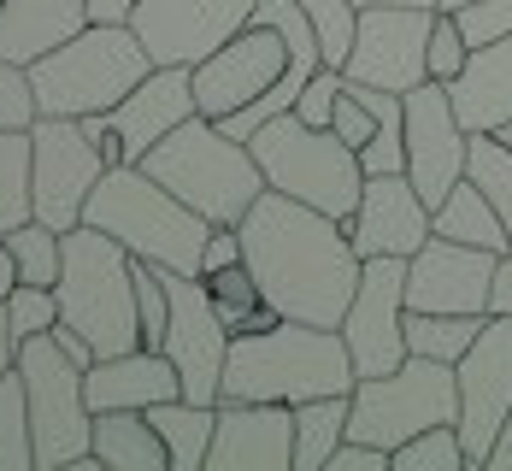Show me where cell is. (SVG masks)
Instances as JSON below:
<instances>
[{
    "mask_svg": "<svg viewBox=\"0 0 512 471\" xmlns=\"http://www.w3.org/2000/svg\"><path fill=\"white\" fill-rule=\"evenodd\" d=\"M236 230H242V260L254 271L259 295L277 313L307 318V324H342L359 289V265H365L342 218L265 189Z\"/></svg>",
    "mask_w": 512,
    "mask_h": 471,
    "instance_id": "obj_1",
    "label": "cell"
},
{
    "mask_svg": "<svg viewBox=\"0 0 512 471\" xmlns=\"http://www.w3.org/2000/svg\"><path fill=\"white\" fill-rule=\"evenodd\" d=\"M336 330H342V342L354 354L359 377L401 366L407 360V260L377 254V260L359 265V289Z\"/></svg>",
    "mask_w": 512,
    "mask_h": 471,
    "instance_id": "obj_14",
    "label": "cell"
},
{
    "mask_svg": "<svg viewBox=\"0 0 512 471\" xmlns=\"http://www.w3.org/2000/svg\"><path fill=\"white\" fill-rule=\"evenodd\" d=\"M289 65H295L289 36L277 24H259L254 18L248 30H236L224 48L206 53L201 65H195V106H201L206 118H230V112L254 106L259 95H271Z\"/></svg>",
    "mask_w": 512,
    "mask_h": 471,
    "instance_id": "obj_15",
    "label": "cell"
},
{
    "mask_svg": "<svg viewBox=\"0 0 512 471\" xmlns=\"http://www.w3.org/2000/svg\"><path fill=\"white\" fill-rule=\"evenodd\" d=\"M148 71H154V53L142 48L130 24H83L71 42H59L30 65V89H36V106L53 118H89L118 106Z\"/></svg>",
    "mask_w": 512,
    "mask_h": 471,
    "instance_id": "obj_6",
    "label": "cell"
},
{
    "mask_svg": "<svg viewBox=\"0 0 512 471\" xmlns=\"http://www.w3.org/2000/svg\"><path fill=\"white\" fill-rule=\"evenodd\" d=\"M36 118H42V106L30 89V65L0 59V130H30Z\"/></svg>",
    "mask_w": 512,
    "mask_h": 471,
    "instance_id": "obj_37",
    "label": "cell"
},
{
    "mask_svg": "<svg viewBox=\"0 0 512 471\" xmlns=\"http://www.w3.org/2000/svg\"><path fill=\"white\" fill-rule=\"evenodd\" d=\"M36 218V177H30V130H0V236Z\"/></svg>",
    "mask_w": 512,
    "mask_h": 471,
    "instance_id": "obj_29",
    "label": "cell"
},
{
    "mask_svg": "<svg viewBox=\"0 0 512 471\" xmlns=\"http://www.w3.org/2000/svg\"><path fill=\"white\" fill-rule=\"evenodd\" d=\"M465 165H471V130L454 112L448 83L430 77V83L407 89V177H412V189L436 207L465 177Z\"/></svg>",
    "mask_w": 512,
    "mask_h": 471,
    "instance_id": "obj_18",
    "label": "cell"
},
{
    "mask_svg": "<svg viewBox=\"0 0 512 471\" xmlns=\"http://www.w3.org/2000/svg\"><path fill=\"white\" fill-rule=\"evenodd\" d=\"M30 177H36V218L53 230H77L95 183L106 177V159L89 136V124L42 112L30 124Z\"/></svg>",
    "mask_w": 512,
    "mask_h": 471,
    "instance_id": "obj_11",
    "label": "cell"
},
{
    "mask_svg": "<svg viewBox=\"0 0 512 471\" xmlns=\"http://www.w3.org/2000/svg\"><path fill=\"white\" fill-rule=\"evenodd\" d=\"M324 471H389V448H371V442H342L336 454H330V466Z\"/></svg>",
    "mask_w": 512,
    "mask_h": 471,
    "instance_id": "obj_42",
    "label": "cell"
},
{
    "mask_svg": "<svg viewBox=\"0 0 512 471\" xmlns=\"http://www.w3.org/2000/svg\"><path fill=\"white\" fill-rule=\"evenodd\" d=\"M465 177L489 195V207L501 212V224H507V236H512V148L501 136H471V165H465Z\"/></svg>",
    "mask_w": 512,
    "mask_h": 471,
    "instance_id": "obj_34",
    "label": "cell"
},
{
    "mask_svg": "<svg viewBox=\"0 0 512 471\" xmlns=\"http://www.w3.org/2000/svg\"><path fill=\"white\" fill-rule=\"evenodd\" d=\"M206 471H295V407H283V401H218Z\"/></svg>",
    "mask_w": 512,
    "mask_h": 471,
    "instance_id": "obj_21",
    "label": "cell"
},
{
    "mask_svg": "<svg viewBox=\"0 0 512 471\" xmlns=\"http://www.w3.org/2000/svg\"><path fill=\"white\" fill-rule=\"evenodd\" d=\"M342 71L336 65H324L318 77H312L307 89H301V101H295V118H307V124H318V130H330V118H336V101H342Z\"/></svg>",
    "mask_w": 512,
    "mask_h": 471,
    "instance_id": "obj_40",
    "label": "cell"
},
{
    "mask_svg": "<svg viewBox=\"0 0 512 471\" xmlns=\"http://www.w3.org/2000/svg\"><path fill=\"white\" fill-rule=\"evenodd\" d=\"M18 377H24V395H30L36 471L89 466V454H95V407H89V389H83V366L42 330V336L18 342Z\"/></svg>",
    "mask_w": 512,
    "mask_h": 471,
    "instance_id": "obj_9",
    "label": "cell"
},
{
    "mask_svg": "<svg viewBox=\"0 0 512 471\" xmlns=\"http://www.w3.org/2000/svg\"><path fill=\"white\" fill-rule=\"evenodd\" d=\"M348 242H354L359 260H377V254H395V260H412L436 230H430V201L412 189L407 171H377L365 177L359 189L354 218H342Z\"/></svg>",
    "mask_w": 512,
    "mask_h": 471,
    "instance_id": "obj_20",
    "label": "cell"
},
{
    "mask_svg": "<svg viewBox=\"0 0 512 471\" xmlns=\"http://www.w3.org/2000/svg\"><path fill=\"white\" fill-rule=\"evenodd\" d=\"M12 283H18V260H12V248H6V236H0V301L12 295Z\"/></svg>",
    "mask_w": 512,
    "mask_h": 471,
    "instance_id": "obj_47",
    "label": "cell"
},
{
    "mask_svg": "<svg viewBox=\"0 0 512 471\" xmlns=\"http://www.w3.org/2000/svg\"><path fill=\"white\" fill-rule=\"evenodd\" d=\"M83 224H95L106 236H118L136 260H154L165 271H189L201 277V254H206V224L189 201H177L154 171L142 165H106V177L95 183Z\"/></svg>",
    "mask_w": 512,
    "mask_h": 471,
    "instance_id": "obj_4",
    "label": "cell"
},
{
    "mask_svg": "<svg viewBox=\"0 0 512 471\" xmlns=\"http://www.w3.org/2000/svg\"><path fill=\"white\" fill-rule=\"evenodd\" d=\"M148 419H154L159 442H165V454H171V471H206L212 430H218V407H201V401L177 395V401L148 407Z\"/></svg>",
    "mask_w": 512,
    "mask_h": 471,
    "instance_id": "obj_27",
    "label": "cell"
},
{
    "mask_svg": "<svg viewBox=\"0 0 512 471\" xmlns=\"http://www.w3.org/2000/svg\"><path fill=\"white\" fill-rule=\"evenodd\" d=\"M454 18H460V30H465V42H471V48L512 36V0H471V6L454 12Z\"/></svg>",
    "mask_w": 512,
    "mask_h": 471,
    "instance_id": "obj_39",
    "label": "cell"
},
{
    "mask_svg": "<svg viewBox=\"0 0 512 471\" xmlns=\"http://www.w3.org/2000/svg\"><path fill=\"white\" fill-rule=\"evenodd\" d=\"M501 254L430 236L407 260V313H489Z\"/></svg>",
    "mask_w": 512,
    "mask_h": 471,
    "instance_id": "obj_19",
    "label": "cell"
},
{
    "mask_svg": "<svg viewBox=\"0 0 512 471\" xmlns=\"http://www.w3.org/2000/svg\"><path fill=\"white\" fill-rule=\"evenodd\" d=\"M142 171H154L159 183L189 201L206 224H242L248 207L265 195V171H259L254 148L242 136H230L218 118H183L165 142L142 154Z\"/></svg>",
    "mask_w": 512,
    "mask_h": 471,
    "instance_id": "obj_3",
    "label": "cell"
},
{
    "mask_svg": "<svg viewBox=\"0 0 512 471\" xmlns=\"http://www.w3.org/2000/svg\"><path fill=\"white\" fill-rule=\"evenodd\" d=\"M465 59H471V42H465L460 18L436 6V30H430V77H436V83H454V77L465 71Z\"/></svg>",
    "mask_w": 512,
    "mask_h": 471,
    "instance_id": "obj_38",
    "label": "cell"
},
{
    "mask_svg": "<svg viewBox=\"0 0 512 471\" xmlns=\"http://www.w3.org/2000/svg\"><path fill=\"white\" fill-rule=\"evenodd\" d=\"M259 0H136L130 30L142 36V48L154 53V65H201L206 53H218L236 30H248Z\"/></svg>",
    "mask_w": 512,
    "mask_h": 471,
    "instance_id": "obj_16",
    "label": "cell"
},
{
    "mask_svg": "<svg viewBox=\"0 0 512 471\" xmlns=\"http://www.w3.org/2000/svg\"><path fill=\"white\" fill-rule=\"evenodd\" d=\"M6 324H12L18 342L53 330V324H59V295H53L48 283H12V295H6Z\"/></svg>",
    "mask_w": 512,
    "mask_h": 471,
    "instance_id": "obj_36",
    "label": "cell"
},
{
    "mask_svg": "<svg viewBox=\"0 0 512 471\" xmlns=\"http://www.w3.org/2000/svg\"><path fill=\"white\" fill-rule=\"evenodd\" d=\"M18 366V336H12V324H6V301H0V377Z\"/></svg>",
    "mask_w": 512,
    "mask_h": 471,
    "instance_id": "obj_46",
    "label": "cell"
},
{
    "mask_svg": "<svg viewBox=\"0 0 512 471\" xmlns=\"http://www.w3.org/2000/svg\"><path fill=\"white\" fill-rule=\"evenodd\" d=\"M165 289H171V324H165V348L159 354H171L189 401L218 407V395H224V360H230V324L212 307L206 277L165 271Z\"/></svg>",
    "mask_w": 512,
    "mask_h": 471,
    "instance_id": "obj_13",
    "label": "cell"
},
{
    "mask_svg": "<svg viewBox=\"0 0 512 471\" xmlns=\"http://www.w3.org/2000/svg\"><path fill=\"white\" fill-rule=\"evenodd\" d=\"M430 230L436 236H454V242H471V248H489V254H512V236L501 224V212L489 207V195L460 177L436 207H430Z\"/></svg>",
    "mask_w": 512,
    "mask_h": 471,
    "instance_id": "obj_26",
    "label": "cell"
},
{
    "mask_svg": "<svg viewBox=\"0 0 512 471\" xmlns=\"http://www.w3.org/2000/svg\"><path fill=\"white\" fill-rule=\"evenodd\" d=\"M483 318L489 313H407V354L460 366V354L477 342Z\"/></svg>",
    "mask_w": 512,
    "mask_h": 471,
    "instance_id": "obj_30",
    "label": "cell"
},
{
    "mask_svg": "<svg viewBox=\"0 0 512 471\" xmlns=\"http://www.w3.org/2000/svg\"><path fill=\"white\" fill-rule=\"evenodd\" d=\"M136 0H89V24H130Z\"/></svg>",
    "mask_w": 512,
    "mask_h": 471,
    "instance_id": "obj_43",
    "label": "cell"
},
{
    "mask_svg": "<svg viewBox=\"0 0 512 471\" xmlns=\"http://www.w3.org/2000/svg\"><path fill=\"white\" fill-rule=\"evenodd\" d=\"M454 377H460V442L471 466H483L501 424L512 419V313L483 318V330L460 354Z\"/></svg>",
    "mask_w": 512,
    "mask_h": 471,
    "instance_id": "obj_17",
    "label": "cell"
},
{
    "mask_svg": "<svg viewBox=\"0 0 512 471\" xmlns=\"http://www.w3.org/2000/svg\"><path fill=\"white\" fill-rule=\"evenodd\" d=\"M301 12H307L312 36H318V48H324V65H348V53H354V36H359V6L354 0H295Z\"/></svg>",
    "mask_w": 512,
    "mask_h": 471,
    "instance_id": "obj_35",
    "label": "cell"
},
{
    "mask_svg": "<svg viewBox=\"0 0 512 471\" xmlns=\"http://www.w3.org/2000/svg\"><path fill=\"white\" fill-rule=\"evenodd\" d=\"M477 471H512V419L501 424V436H495V448L483 454V466Z\"/></svg>",
    "mask_w": 512,
    "mask_h": 471,
    "instance_id": "obj_44",
    "label": "cell"
},
{
    "mask_svg": "<svg viewBox=\"0 0 512 471\" xmlns=\"http://www.w3.org/2000/svg\"><path fill=\"white\" fill-rule=\"evenodd\" d=\"M248 148L265 171V189L295 195V201L330 212V218H354L359 189H365V165L336 130H318L295 112H277L248 136Z\"/></svg>",
    "mask_w": 512,
    "mask_h": 471,
    "instance_id": "obj_7",
    "label": "cell"
},
{
    "mask_svg": "<svg viewBox=\"0 0 512 471\" xmlns=\"http://www.w3.org/2000/svg\"><path fill=\"white\" fill-rule=\"evenodd\" d=\"M95 460L106 471H171V454L159 442L154 419L136 413V407L95 413Z\"/></svg>",
    "mask_w": 512,
    "mask_h": 471,
    "instance_id": "obj_25",
    "label": "cell"
},
{
    "mask_svg": "<svg viewBox=\"0 0 512 471\" xmlns=\"http://www.w3.org/2000/svg\"><path fill=\"white\" fill-rule=\"evenodd\" d=\"M348 442V395H318L295 407V471H324Z\"/></svg>",
    "mask_w": 512,
    "mask_h": 471,
    "instance_id": "obj_28",
    "label": "cell"
},
{
    "mask_svg": "<svg viewBox=\"0 0 512 471\" xmlns=\"http://www.w3.org/2000/svg\"><path fill=\"white\" fill-rule=\"evenodd\" d=\"M89 24V0H0V59L36 65Z\"/></svg>",
    "mask_w": 512,
    "mask_h": 471,
    "instance_id": "obj_24",
    "label": "cell"
},
{
    "mask_svg": "<svg viewBox=\"0 0 512 471\" xmlns=\"http://www.w3.org/2000/svg\"><path fill=\"white\" fill-rule=\"evenodd\" d=\"M359 371L336 324L307 318H277L271 330L230 336L224 360V395L218 401H283L301 407L318 395H354Z\"/></svg>",
    "mask_w": 512,
    "mask_h": 471,
    "instance_id": "obj_2",
    "label": "cell"
},
{
    "mask_svg": "<svg viewBox=\"0 0 512 471\" xmlns=\"http://www.w3.org/2000/svg\"><path fill=\"white\" fill-rule=\"evenodd\" d=\"M224 265H242V230H236V224H212L206 254H201V277L224 271Z\"/></svg>",
    "mask_w": 512,
    "mask_h": 471,
    "instance_id": "obj_41",
    "label": "cell"
},
{
    "mask_svg": "<svg viewBox=\"0 0 512 471\" xmlns=\"http://www.w3.org/2000/svg\"><path fill=\"white\" fill-rule=\"evenodd\" d=\"M448 95H454V112L471 136H489V130L512 124V36L471 48L465 71L448 83Z\"/></svg>",
    "mask_w": 512,
    "mask_h": 471,
    "instance_id": "obj_23",
    "label": "cell"
},
{
    "mask_svg": "<svg viewBox=\"0 0 512 471\" xmlns=\"http://www.w3.org/2000/svg\"><path fill=\"white\" fill-rule=\"evenodd\" d=\"M430 424H460V377L448 360L407 354L395 371L359 377L348 395V436L371 448H401Z\"/></svg>",
    "mask_w": 512,
    "mask_h": 471,
    "instance_id": "obj_8",
    "label": "cell"
},
{
    "mask_svg": "<svg viewBox=\"0 0 512 471\" xmlns=\"http://www.w3.org/2000/svg\"><path fill=\"white\" fill-rule=\"evenodd\" d=\"M489 313H512V254H501V271H495V301Z\"/></svg>",
    "mask_w": 512,
    "mask_h": 471,
    "instance_id": "obj_45",
    "label": "cell"
},
{
    "mask_svg": "<svg viewBox=\"0 0 512 471\" xmlns=\"http://www.w3.org/2000/svg\"><path fill=\"white\" fill-rule=\"evenodd\" d=\"M6 248H12V260H18V283H59V265H65V230H53L42 218H30V224H18V230H6Z\"/></svg>",
    "mask_w": 512,
    "mask_h": 471,
    "instance_id": "obj_32",
    "label": "cell"
},
{
    "mask_svg": "<svg viewBox=\"0 0 512 471\" xmlns=\"http://www.w3.org/2000/svg\"><path fill=\"white\" fill-rule=\"evenodd\" d=\"M0 471H36V430L18 366L0 377Z\"/></svg>",
    "mask_w": 512,
    "mask_h": 471,
    "instance_id": "obj_31",
    "label": "cell"
},
{
    "mask_svg": "<svg viewBox=\"0 0 512 471\" xmlns=\"http://www.w3.org/2000/svg\"><path fill=\"white\" fill-rule=\"evenodd\" d=\"M430 30H436V6H359V36L342 77L395 95L430 83Z\"/></svg>",
    "mask_w": 512,
    "mask_h": 471,
    "instance_id": "obj_12",
    "label": "cell"
},
{
    "mask_svg": "<svg viewBox=\"0 0 512 471\" xmlns=\"http://www.w3.org/2000/svg\"><path fill=\"white\" fill-rule=\"evenodd\" d=\"M83 389H89V407H95V413H112V407L148 413L159 401H177V395H183V377L171 366V354H159V348H130V354H101L95 366L83 371Z\"/></svg>",
    "mask_w": 512,
    "mask_h": 471,
    "instance_id": "obj_22",
    "label": "cell"
},
{
    "mask_svg": "<svg viewBox=\"0 0 512 471\" xmlns=\"http://www.w3.org/2000/svg\"><path fill=\"white\" fill-rule=\"evenodd\" d=\"M389 471H471V454L460 442V424H430L424 436L401 442L389 454Z\"/></svg>",
    "mask_w": 512,
    "mask_h": 471,
    "instance_id": "obj_33",
    "label": "cell"
},
{
    "mask_svg": "<svg viewBox=\"0 0 512 471\" xmlns=\"http://www.w3.org/2000/svg\"><path fill=\"white\" fill-rule=\"evenodd\" d=\"M354 6H436V0H354Z\"/></svg>",
    "mask_w": 512,
    "mask_h": 471,
    "instance_id": "obj_48",
    "label": "cell"
},
{
    "mask_svg": "<svg viewBox=\"0 0 512 471\" xmlns=\"http://www.w3.org/2000/svg\"><path fill=\"white\" fill-rule=\"evenodd\" d=\"M195 71L189 65H154L130 95L106 112H89V136L106 165H142V154L165 142L183 118H195Z\"/></svg>",
    "mask_w": 512,
    "mask_h": 471,
    "instance_id": "obj_10",
    "label": "cell"
},
{
    "mask_svg": "<svg viewBox=\"0 0 512 471\" xmlns=\"http://www.w3.org/2000/svg\"><path fill=\"white\" fill-rule=\"evenodd\" d=\"M436 6H442V12H460V6H471V0H436Z\"/></svg>",
    "mask_w": 512,
    "mask_h": 471,
    "instance_id": "obj_49",
    "label": "cell"
},
{
    "mask_svg": "<svg viewBox=\"0 0 512 471\" xmlns=\"http://www.w3.org/2000/svg\"><path fill=\"white\" fill-rule=\"evenodd\" d=\"M59 318L77 324L95 354H130L142 348V313H136V254L95 224L65 230V265H59Z\"/></svg>",
    "mask_w": 512,
    "mask_h": 471,
    "instance_id": "obj_5",
    "label": "cell"
}]
</instances>
